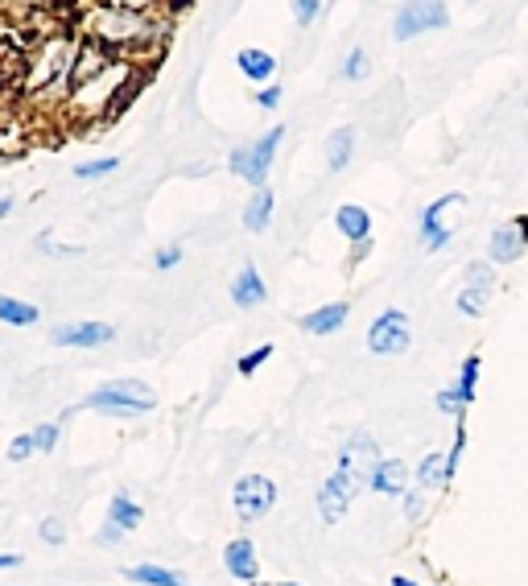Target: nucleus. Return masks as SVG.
Returning a JSON list of instances; mask_svg holds the SVG:
<instances>
[{"mask_svg":"<svg viewBox=\"0 0 528 586\" xmlns=\"http://www.w3.org/2000/svg\"><path fill=\"white\" fill-rule=\"evenodd\" d=\"M83 38H96L124 62L157 59L169 41V21L141 9H116V5H91L83 17Z\"/></svg>","mask_w":528,"mask_h":586,"instance_id":"obj_1","label":"nucleus"},{"mask_svg":"<svg viewBox=\"0 0 528 586\" xmlns=\"http://www.w3.org/2000/svg\"><path fill=\"white\" fill-rule=\"evenodd\" d=\"M78 33L54 30L38 38V46L25 54V75H21V96L41 99V104H59L62 91L70 87V67H75Z\"/></svg>","mask_w":528,"mask_h":586,"instance_id":"obj_2","label":"nucleus"},{"mask_svg":"<svg viewBox=\"0 0 528 586\" xmlns=\"http://www.w3.org/2000/svg\"><path fill=\"white\" fill-rule=\"evenodd\" d=\"M132 87H141V75L132 62L116 59L104 75L87 78V83H78L67 99V112L70 120H83V124H99V120L116 116L124 108L128 99H132Z\"/></svg>","mask_w":528,"mask_h":586,"instance_id":"obj_3","label":"nucleus"},{"mask_svg":"<svg viewBox=\"0 0 528 586\" xmlns=\"http://www.w3.org/2000/svg\"><path fill=\"white\" fill-rule=\"evenodd\" d=\"M87 405L99 413H116V417H137V413L153 409L157 397H153V389L141 380H108L104 389L91 392Z\"/></svg>","mask_w":528,"mask_h":586,"instance_id":"obj_4","label":"nucleus"},{"mask_svg":"<svg viewBox=\"0 0 528 586\" xmlns=\"http://www.w3.org/2000/svg\"><path fill=\"white\" fill-rule=\"evenodd\" d=\"M232 504H235V517L244 525H256L273 512L277 504V483L269 475H244L235 479V491H232Z\"/></svg>","mask_w":528,"mask_h":586,"instance_id":"obj_5","label":"nucleus"},{"mask_svg":"<svg viewBox=\"0 0 528 586\" xmlns=\"http://www.w3.org/2000/svg\"><path fill=\"white\" fill-rule=\"evenodd\" d=\"M446 21H451L446 0H405L401 13H396V21H392V38L409 41V38H417V33H425V30H446Z\"/></svg>","mask_w":528,"mask_h":586,"instance_id":"obj_6","label":"nucleus"},{"mask_svg":"<svg viewBox=\"0 0 528 586\" xmlns=\"http://www.w3.org/2000/svg\"><path fill=\"white\" fill-rule=\"evenodd\" d=\"M363 488H368L363 479H355V475L334 467V475H326L323 488H318V517H323L326 525H339V520L347 517V508H351V499L360 496Z\"/></svg>","mask_w":528,"mask_h":586,"instance_id":"obj_7","label":"nucleus"},{"mask_svg":"<svg viewBox=\"0 0 528 586\" xmlns=\"http://www.w3.org/2000/svg\"><path fill=\"white\" fill-rule=\"evenodd\" d=\"M285 137V128H269V137H260L256 145H244V149H235L232 153V169L244 182L252 186H264V178H269V166H273V157H277V145H281Z\"/></svg>","mask_w":528,"mask_h":586,"instance_id":"obj_8","label":"nucleus"},{"mask_svg":"<svg viewBox=\"0 0 528 586\" xmlns=\"http://www.w3.org/2000/svg\"><path fill=\"white\" fill-rule=\"evenodd\" d=\"M368 352L372 355H401L409 352V318L401 310H384L368 326Z\"/></svg>","mask_w":528,"mask_h":586,"instance_id":"obj_9","label":"nucleus"},{"mask_svg":"<svg viewBox=\"0 0 528 586\" xmlns=\"http://www.w3.org/2000/svg\"><path fill=\"white\" fill-rule=\"evenodd\" d=\"M376 462H380V446H376V438L368 430H355L351 438H347V446H342V454H339V471H347V475H355V479L368 483V475H372Z\"/></svg>","mask_w":528,"mask_h":586,"instance_id":"obj_10","label":"nucleus"},{"mask_svg":"<svg viewBox=\"0 0 528 586\" xmlns=\"http://www.w3.org/2000/svg\"><path fill=\"white\" fill-rule=\"evenodd\" d=\"M116 62V54H112L104 41L96 38H78V50H75V67H70V91L78 87V83H87V78L104 75V70Z\"/></svg>","mask_w":528,"mask_h":586,"instance_id":"obj_11","label":"nucleus"},{"mask_svg":"<svg viewBox=\"0 0 528 586\" xmlns=\"http://www.w3.org/2000/svg\"><path fill=\"white\" fill-rule=\"evenodd\" d=\"M459 203V195H442L438 203H430L421 211V248H430V252H442V248L451 244V227L442 224V215Z\"/></svg>","mask_w":528,"mask_h":586,"instance_id":"obj_12","label":"nucleus"},{"mask_svg":"<svg viewBox=\"0 0 528 586\" xmlns=\"http://www.w3.org/2000/svg\"><path fill=\"white\" fill-rule=\"evenodd\" d=\"M50 339L59 347H104V343L116 339V331L108 323H75V326H54Z\"/></svg>","mask_w":528,"mask_h":586,"instance_id":"obj_13","label":"nucleus"},{"mask_svg":"<svg viewBox=\"0 0 528 586\" xmlns=\"http://www.w3.org/2000/svg\"><path fill=\"white\" fill-rule=\"evenodd\" d=\"M524 248H528V240L520 235L516 219H512V224H499L496 232H491V240H487V261H491V264H512V261H520V256H524Z\"/></svg>","mask_w":528,"mask_h":586,"instance_id":"obj_14","label":"nucleus"},{"mask_svg":"<svg viewBox=\"0 0 528 586\" xmlns=\"http://www.w3.org/2000/svg\"><path fill=\"white\" fill-rule=\"evenodd\" d=\"M30 141H33V124L13 104H5L0 108V153H21V149H30Z\"/></svg>","mask_w":528,"mask_h":586,"instance_id":"obj_15","label":"nucleus"},{"mask_svg":"<svg viewBox=\"0 0 528 586\" xmlns=\"http://www.w3.org/2000/svg\"><path fill=\"white\" fill-rule=\"evenodd\" d=\"M223 566H227V574L240 578V582H256V574H260V557H256V545L248 537L227 541Z\"/></svg>","mask_w":528,"mask_h":586,"instance_id":"obj_16","label":"nucleus"},{"mask_svg":"<svg viewBox=\"0 0 528 586\" xmlns=\"http://www.w3.org/2000/svg\"><path fill=\"white\" fill-rule=\"evenodd\" d=\"M405 483H409V467L401 459H380L368 475V488L380 496H405Z\"/></svg>","mask_w":528,"mask_h":586,"instance_id":"obj_17","label":"nucleus"},{"mask_svg":"<svg viewBox=\"0 0 528 586\" xmlns=\"http://www.w3.org/2000/svg\"><path fill=\"white\" fill-rule=\"evenodd\" d=\"M347 314H351V306H347V302L318 306V310L302 314V331H305V334H334L342 323H347Z\"/></svg>","mask_w":528,"mask_h":586,"instance_id":"obj_18","label":"nucleus"},{"mask_svg":"<svg viewBox=\"0 0 528 586\" xmlns=\"http://www.w3.org/2000/svg\"><path fill=\"white\" fill-rule=\"evenodd\" d=\"M264 298H269V289H264L260 273H256L252 264H244V269L235 273V281H232V302L240 306V310H252V306H260Z\"/></svg>","mask_w":528,"mask_h":586,"instance_id":"obj_19","label":"nucleus"},{"mask_svg":"<svg viewBox=\"0 0 528 586\" xmlns=\"http://www.w3.org/2000/svg\"><path fill=\"white\" fill-rule=\"evenodd\" d=\"M334 227H339L351 244L372 240V215H368L363 206H355V203H347V206H339V211H334Z\"/></svg>","mask_w":528,"mask_h":586,"instance_id":"obj_20","label":"nucleus"},{"mask_svg":"<svg viewBox=\"0 0 528 586\" xmlns=\"http://www.w3.org/2000/svg\"><path fill=\"white\" fill-rule=\"evenodd\" d=\"M235 67H240V75H244V78H252V83H269V78H273V70H277V59L269 54V50L248 46V50H240V54H235Z\"/></svg>","mask_w":528,"mask_h":586,"instance_id":"obj_21","label":"nucleus"},{"mask_svg":"<svg viewBox=\"0 0 528 586\" xmlns=\"http://www.w3.org/2000/svg\"><path fill=\"white\" fill-rule=\"evenodd\" d=\"M273 190L269 186H256V195L248 198V206H244V227L248 232H264L269 227V219H273Z\"/></svg>","mask_w":528,"mask_h":586,"instance_id":"obj_22","label":"nucleus"},{"mask_svg":"<svg viewBox=\"0 0 528 586\" xmlns=\"http://www.w3.org/2000/svg\"><path fill=\"white\" fill-rule=\"evenodd\" d=\"M108 520H116L124 533H132V528L145 520V512H141V504L128 496V491H116V496H112V504H108Z\"/></svg>","mask_w":528,"mask_h":586,"instance_id":"obj_23","label":"nucleus"},{"mask_svg":"<svg viewBox=\"0 0 528 586\" xmlns=\"http://www.w3.org/2000/svg\"><path fill=\"white\" fill-rule=\"evenodd\" d=\"M0 323H5V326H33V323H38V306L21 302V298H9V293H0Z\"/></svg>","mask_w":528,"mask_h":586,"instance_id":"obj_24","label":"nucleus"},{"mask_svg":"<svg viewBox=\"0 0 528 586\" xmlns=\"http://www.w3.org/2000/svg\"><path fill=\"white\" fill-rule=\"evenodd\" d=\"M351 149H355V128H334V137L326 141V161H331L334 174H339V169H347Z\"/></svg>","mask_w":528,"mask_h":586,"instance_id":"obj_25","label":"nucleus"},{"mask_svg":"<svg viewBox=\"0 0 528 586\" xmlns=\"http://www.w3.org/2000/svg\"><path fill=\"white\" fill-rule=\"evenodd\" d=\"M417 488L421 491H442L446 488V454H425V459H421Z\"/></svg>","mask_w":528,"mask_h":586,"instance_id":"obj_26","label":"nucleus"},{"mask_svg":"<svg viewBox=\"0 0 528 586\" xmlns=\"http://www.w3.org/2000/svg\"><path fill=\"white\" fill-rule=\"evenodd\" d=\"M132 582L141 586H190L182 574H174V570H161V566H128L124 570Z\"/></svg>","mask_w":528,"mask_h":586,"instance_id":"obj_27","label":"nucleus"},{"mask_svg":"<svg viewBox=\"0 0 528 586\" xmlns=\"http://www.w3.org/2000/svg\"><path fill=\"white\" fill-rule=\"evenodd\" d=\"M479 368H483L479 355H467V363H462V371H459V384H454V397H459L462 405L475 401V384H479Z\"/></svg>","mask_w":528,"mask_h":586,"instance_id":"obj_28","label":"nucleus"},{"mask_svg":"<svg viewBox=\"0 0 528 586\" xmlns=\"http://www.w3.org/2000/svg\"><path fill=\"white\" fill-rule=\"evenodd\" d=\"M120 169V157H104V161H83V166H75V178L78 182H96V178H108Z\"/></svg>","mask_w":528,"mask_h":586,"instance_id":"obj_29","label":"nucleus"},{"mask_svg":"<svg viewBox=\"0 0 528 586\" xmlns=\"http://www.w3.org/2000/svg\"><path fill=\"white\" fill-rule=\"evenodd\" d=\"M487 298H491V289H475V285H467V289L459 293V310L470 314V318H479V314L487 310Z\"/></svg>","mask_w":528,"mask_h":586,"instance_id":"obj_30","label":"nucleus"},{"mask_svg":"<svg viewBox=\"0 0 528 586\" xmlns=\"http://www.w3.org/2000/svg\"><path fill=\"white\" fill-rule=\"evenodd\" d=\"M467 285L475 289H496V273H491V261H475L467 269Z\"/></svg>","mask_w":528,"mask_h":586,"instance_id":"obj_31","label":"nucleus"},{"mask_svg":"<svg viewBox=\"0 0 528 586\" xmlns=\"http://www.w3.org/2000/svg\"><path fill=\"white\" fill-rule=\"evenodd\" d=\"M363 75H368V50H351V54H347V62H342V78L360 83Z\"/></svg>","mask_w":528,"mask_h":586,"instance_id":"obj_32","label":"nucleus"},{"mask_svg":"<svg viewBox=\"0 0 528 586\" xmlns=\"http://www.w3.org/2000/svg\"><path fill=\"white\" fill-rule=\"evenodd\" d=\"M405 517H409V525H421V517H425V491H405Z\"/></svg>","mask_w":528,"mask_h":586,"instance_id":"obj_33","label":"nucleus"},{"mask_svg":"<svg viewBox=\"0 0 528 586\" xmlns=\"http://www.w3.org/2000/svg\"><path fill=\"white\" fill-rule=\"evenodd\" d=\"M433 405H438L442 413H451L454 421H462L467 417V405L459 401V397H454V389H446V392H438V397H433Z\"/></svg>","mask_w":528,"mask_h":586,"instance_id":"obj_34","label":"nucleus"},{"mask_svg":"<svg viewBox=\"0 0 528 586\" xmlns=\"http://www.w3.org/2000/svg\"><path fill=\"white\" fill-rule=\"evenodd\" d=\"M33 446H38L41 454H50V450L59 446V426H38V430H33Z\"/></svg>","mask_w":528,"mask_h":586,"instance_id":"obj_35","label":"nucleus"},{"mask_svg":"<svg viewBox=\"0 0 528 586\" xmlns=\"http://www.w3.org/2000/svg\"><path fill=\"white\" fill-rule=\"evenodd\" d=\"M269 355H273V347H269V343H264V347H256V352H248L244 360H240V376H252V371L260 368V363L269 360Z\"/></svg>","mask_w":528,"mask_h":586,"instance_id":"obj_36","label":"nucleus"},{"mask_svg":"<svg viewBox=\"0 0 528 586\" xmlns=\"http://www.w3.org/2000/svg\"><path fill=\"white\" fill-rule=\"evenodd\" d=\"M41 541H46V545H62V541H67V528H62L59 517L41 520Z\"/></svg>","mask_w":528,"mask_h":586,"instance_id":"obj_37","label":"nucleus"},{"mask_svg":"<svg viewBox=\"0 0 528 586\" xmlns=\"http://www.w3.org/2000/svg\"><path fill=\"white\" fill-rule=\"evenodd\" d=\"M318 9H323V0H294V17H297V25H314Z\"/></svg>","mask_w":528,"mask_h":586,"instance_id":"obj_38","label":"nucleus"},{"mask_svg":"<svg viewBox=\"0 0 528 586\" xmlns=\"http://www.w3.org/2000/svg\"><path fill=\"white\" fill-rule=\"evenodd\" d=\"M33 450H38V446H33V434H21V438H13L9 459H13V462H25V459L33 454Z\"/></svg>","mask_w":528,"mask_h":586,"instance_id":"obj_39","label":"nucleus"},{"mask_svg":"<svg viewBox=\"0 0 528 586\" xmlns=\"http://www.w3.org/2000/svg\"><path fill=\"white\" fill-rule=\"evenodd\" d=\"M178 261H182V248H178V244H169V248H157V256H153V269H161V273H166V269H174Z\"/></svg>","mask_w":528,"mask_h":586,"instance_id":"obj_40","label":"nucleus"},{"mask_svg":"<svg viewBox=\"0 0 528 586\" xmlns=\"http://www.w3.org/2000/svg\"><path fill=\"white\" fill-rule=\"evenodd\" d=\"M120 537H124V528H120L116 520H108V525H104V528H99V533H96V541H99V545H116Z\"/></svg>","mask_w":528,"mask_h":586,"instance_id":"obj_41","label":"nucleus"},{"mask_svg":"<svg viewBox=\"0 0 528 586\" xmlns=\"http://www.w3.org/2000/svg\"><path fill=\"white\" fill-rule=\"evenodd\" d=\"M256 104H260V108H277V104H281V87H277V83L260 87L256 91Z\"/></svg>","mask_w":528,"mask_h":586,"instance_id":"obj_42","label":"nucleus"},{"mask_svg":"<svg viewBox=\"0 0 528 586\" xmlns=\"http://www.w3.org/2000/svg\"><path fill=\"white\" fill-rule=\"evenodd\" d=\"M104 5H116V9H141V13H153L157 0H104Z\"/></svg>","mask_w":528,"mask_h":586,"instance_id":"obj_43","label":"nucleus"},{"mask_svg":"<svg viewBox=\"0 0 528 586\" xmlns=\"http://www.w3.org/2000/svg\"><path fill=\"white\" fill-rule=\"evenodd\" d=\"M368 252H372V240H360V244H351V264H360Z\"/></svg>","mask_w":528,"mask_h":586,"instance_id":"obj_44","label":"nucleus"},{"mask_svg":"<svg viewBox=\"0 0 528 586\" xmlns=\"http://www.w3.org/2000/svg\"><path fill=\"white\" fill-rule=\"evenodd\" d=\"M21 562H25L21 554H0V570H17Z\"/></svg>","mask_w":528,"mask_h":586,"instance_id":"obj_45","label":"nucleus"},{"mask_svg":"<svg viewBox=\"0 0 528 586\" xmlns=\"http://www.w3.org/2000/svg\"><path fill=\"white\" fill-rule=\"evenodd\" d=\"M9 211H13V198H0V219L9 215Z\"/></svg>","mask_w":528,"mask_h":586,"instance_id":"obj_46","label":"nucleus"},{"mask_svg":"<svg viewBox=\"0 0 528 586\" xmlns=\"http://www.w3.org/2000/svg\"><path fill=\"white\" fill-rule=\"evenodd\" d=\"M392 586H417V582H413V578H401V574H396V578H392Z\"/></svg>","mask_w":528,"mask_h":586,"instance_id":"obj_47","label":"nucleus"},{"mask_svg":"<svg viewBox=\"0 0 528 586\" xmlns=\"http://www.w3.org/2000/svg\"><path fill=\"white\" fill-rule=\"evenodd\" d=\"M248 586H302V582H248Z\"/></svg>","mask_w":528,"mask_h":586,"instance_id":"obj_48","label":"nucleus"},{"mask_svg":"<svg viewBox=\"0 0 528 586\" xmlns=\"http://www.w3.org/2000/svg\"><path fill=\"white\" fill-rule=\"evenodd\" d=\"M161 5H174V9H182V5H187V0H161Z\"/></svg>","mask_w":528,"mask_h":586,"instance_id":"obj_49","label":"nucleus"},{"mask_svg":"<svg viewBox=\"0 0 528 586\" xmlns=\"http://www.w3.org/2000/svg\"><path fill=\"white\" fill-rule=\"evenodd\" d=\"M524 104H528V96H524Z\"/></svg>","mask_w":528,"mask_h":586,"instance_id":"obj_50","label":"nucleus"}]
</instances>
